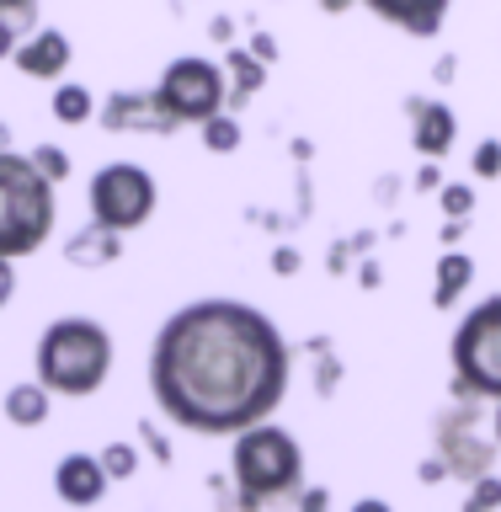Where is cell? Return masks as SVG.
Returning <instances> with one entry per match:
<instances>
[{"mask_svg":"<svg viewBox=\"0 0 501 512\" xmlns=\"http://www.w3.org/2000/svg\"><path fill=\"white\" fill-rule=\"evenodd\" d=\"M288 342L240 299H198L176 310L150 352L155 406L187 432H246L283 406Z\"/></svg>","mask_w":501,"mask_h":512,"instance_id":"cell-1","label":"cell"},{"mask_svg":"<svg viewBox=\"0 0 501 512\" xmlns=\"http://www.w3.org/2000/svg\"><path fill=\"white\" fill-rule=\"evenodd\" d=\"M112 368V336L86 315H59L38 336V384L48 395H96Z\"/></svg>","mask_w":501,"mask_h":512,"instance_id":"cell-2","label":"cell"},{"mask_svg":"<svg viewBox=\"0 0 501 512\" xmlns=\"http://www.w3.org/2000/svg\"><path fill=\"white\" fill-rule=\"evenodd\" d=\"M235 496L240 512H262L267 502H283V496H299L304 486V448L288 438L283 427L256 422L246 432H235Z\"/></svg>","mask_w":501,"mask_h":512,"instance_id":"cell-3","label":"cell"},{"mask_svg":"<svg viewBox=\"0 0 501 512\" xmlns=\"http://www.w3.org/2000/svg\"><path fill=\"white\" fill-rule=\"evenodd\" d=\"M54 235V182L27 155H0V256H27Z\"/></svg>","mask_w":501,"mask_h":512,"instance_id":"cell-4","label":"cell"},{"mask_svg":"<svg viewBox=\"0 0 501 512\" xmlns=\"http://www.w3.org/2000/svg\"><path fill=\"white\" fill-rule=\"evenodd\" d=\"M454 374L459 390L501 400V299H486L454 331Z\"/></svg>","mask_w":501,"mask_h":512,"instance_id":"cell-5","label":"cell"},{"mask_svg":"<svg viewBox=\"0 0 501 512\" xmlns=\"http://www.w3.org/2000/svg\"><path fill=\"white\" fill-rule=\"evenodd\" d=\"M155 96L176 123H203V118H214V112H224V102H230V80H224V64L187 54V59L166 64V75L155 80Z\"/></svg>","mask_w":501,"mask_h":512,"instance_id":"cell-6","label":"cell"},{"mask_svg":"<svg viewBox=\"0 0 501 512\" xmlns=\"http://www.w3.org/2000/svg\"><path fill=\"white\" fill-rule=\"evenodd\" d=\"M155 214V176L134 166V160H112L91 176V219L107 224V230H139L144 219Z\"/></svg>","mask_w":501,"mask_h":512,"instance_id":"cell-7","label":"cell"},{"mask_svg":"<svg viewBox=\"0 0 501 512\" xmlns=\"http://www.w3.org/2000/svg\"><path fill=\"white\" fill-rule=\"evenodd\" d=\"M438 454L448 464V475H459V480H480V475H491V459H496V448L475 432V411L470 406H454V411H443L438 416Z\"/></svg>","mask_w":501,"mask_h":512,"instance_id":"cell-8","label":"cell"},{"mask_svg":"<svg viewBox=\"0 0 501 512\" xmlns=\"http://www.w3.org/2000/svg\"><path fill=\"white\" fill-rule=\"evenodd\" d=\"M96 123L107 134H176V123L166 107H160L155 91H112L102 107H96Z\"/></svg>","mask_w":501,"mask_h":512,"instance_id":"cell-9","label":"cell"},{"mask_svg":"<svg viewBox=\"0 0 501 512\" xmlns=\"http://www.w3.org/2000/svg\"><path fill=\"white\" fill-rule=\"evenodd\" d=\"M11 64L27 80H59L64 70H70V38H64L59 27H38V32H27V38L16 43Z\"/></svg>","mask_w":501,"mask_h":512,"instance_id":"cell-10","label":"cell"},{"mask_svg":"<svg viewBox=\"0 0 501 512\" xmlns=\"http://www.w3.org/2000/svg\"><path fill=\"white\" fill-rule=\"evenodd\" d=\"M107 480L112 475L102 470V454H64L54 470V491L70 507H96L107 496Z\"/></svg>","mask_w":501,"mask_h":512,"instance_id":"cell-11","label":"cell"},{"mask_svg":"<svg viewBox=\"0 0 501 512\" xmlns=\"http://www.w3.org/2000/svg\"><path fill=\"white\" fill-rule=\"evenodd\" d=\"M363 6L384 22H395L400 32H411V38H438L454 0H363Z\"/></svg>","mask_w":501,"mask_h":512,"instance_id":"cell-12","label":"cell"},{"mask_svg":"<svg viewBox=\"0 0 501 512\" xmlns=\"http://www.w3.org/2000/svg\"><path fill=\"white\" fill-rule=\"evenodd\" d=\"M411 144L416 155L438 160L454 150V112H448L443 102H411Z\"/></svg>","mask_w":501,"mask_h":512,"instance_id":"cell-13","label":"cell"},{"mask_svg":"<svg viewBox=\"0 0 501 512\" xmlns=\"http://www.w3.org/2000/svg\"><path fill=\"white\" fill-rule=\"evenodd\" d=\"M118 251H123V235H118V230H107V224H96V219L70 240V246H64L70 267H107Z\"/></svg>","mask_w":501,"mask_h":512,"instance_id":"cell-14","label":"cell"},{"mask_svg":"<svg viewBox=\"0 0 501 512\" xmlns=\"http://www.w3.org/2000/svg\"><path fill=\"white\" fill-rule=\"evenodd\" d=\"M470 283H475V262H470V256H464V251H443L438 256V288H432V304H438V310H454Z\"/></svg>","mask_w":501,"mask_h":512,"instance_id":"cell-15","label":"cell"},{"mask_svg":"<svg viewBox=\"0 0 501 512\" xmlns=\"http://www.w3.org/2000/svg\"><path fill=\"white\" fill-rule=\"evenodd\" d=\"M224 80H230V102H251V96L267 86V64L256 59L251 48H230V59H224Z\"/></svg>","mask_w":501,"mask_h":512,"instance_id":"cell-16","label":"cell"},{"mask_svg":"<svg viewBox=\"0 0 501 512\" xmlns=\"http://www.w3.org/2000/svg\"><path fill=\"white\" fill-rule=\"evenodd\" d=\"M6 422L11 427H43L48 422V390L43 384H11L6 390Z\"/></svg>","mask_w":501,"mask_h":512,"instance_id":"cell-17","label":"cell"},{"mask_svg":"<svg viewBox=\"0 0 501 512\" xmlns=\"http://www.w3.org/2000/svg\"><path fill=\"white\" fill-rule=\"evenodd\" d=\"M203 150H208V155H235V150H240V123L230 118V112L203 118Z\"/></svg>","mask_w":501,"mask_h":512,"instance_id":"cell-18","label":"cell"},{"mask_svg":"<svg viewBox=\"0 0 501 512\" xmlns=\"http://www.w3.org/2000/svg\"><path fill=\"white\" fill-rule=\"evenodd\" d=\"M91 112H96V96H91L86 86H59V91H54V118H59V123L75 128V123H86Z\"/></svg>","mask_w":501,"mask_h":512,"instance_id":"cell-19","label":"cell"},{"mask_svg":"<svg viewBox=\"0 0 501 512\" xmlns=\"http://www.w3.org/2000/svg\"><path fill=\"white\" fill-rule=\"evenodd\" d=\"M0 22H6L16 38L38 32V0H0Z\"/></svg>","mask_w":501,"mask_h":512,"instance_id":"cell-20","label":"cell"},{"mask_svg":"<svg viewBox=\"0 0 501 512\" xmlns=\"http://www.w3.org/2000/svg\"><path fill=\"white\" fill-rule=\"evenodd\" d=\"M501 507V475H480L470 480V496H464L459 512H496Z\"/></svg>","mask_w":501,"mask_h":512,"instance_id":"cell-21","label":"cell"},{"mask_svg":"<svg viewBox=\"0 0 501 512\" xmlns=\"http://www.w3.org/2000/svg\"><path fill=\"white\" fill-rule=\"evenodd\" d=\"M102 470H107L112 480H128V475L139 470V448H134V443H107V448H102Z\"/></svg>","mask_w":501,"mask_h":512,"instance_id":"cell-22","label":"cell"},{"mask_svg":"<svg viewBox=\"0 0 501 512\" xmlns=\"http://www.w3.org/2000/svg\"><path fill=\"white\" fill-rule=\"evenodd\" d=\"M27 160H32V166H38V171H43V176H48V182H54V187L64 182V176H70V155H64L59 144H38V150H32Z\"/></svg>","mask_w":501,"mask_h":512,"instance_id":"cell-23","label":"cell"},{"mask_svg":"<svg viewBox=\"0 0 501 512\" xmlns=\"http://www.w3.org/2000/svg\"><path fill=\"white\" fill-rule=\"evenodd\" d=\"M470 208H475V192L470 187H459V182L443 187V214L448 219H470Z\"/></svg>","mask_w":501,"mask_h":512,"instance_id":"cell-24","label":"cell"},{"mask_svg":"<svg viewBox=\"0 0 501 512\" xmlns=\"http://www.w3.org/2000/svg\"><path fill=\"white\" fill-rule=\"evenodd\" d=\"M475 176H501V139H480V150H475Z\"/></svg>","mask_w":501,"mask_h":512,"instance_id":"cell-25","label":"cell"},{"mask_svg":"<svg viewBox=\"0 0 501 512\" xmlns=\"http://www.w3.org/2000/svg\"><path fill=\"white\" fill-rule=\"evenodd\" d=\"M299 512H331L326 486H299Z\"/></svg>","mask_w":501,"mask_h":512,"instance_id":"cell-26","label":"cell"},{"mask_svg":"<svg viewBox=\"0 0 501 512\" xmlns=\"http://www.w3.org/2000/svg\"><path fill=\"white\" fill-rule=\"evenodd\" d=\"M11 294H16V267H11V256H0V310L11 304Z\"/></svg>","mask_w":501,"mask_h":512,"instance_id":"cell-27","label":"cell"},{"mask_svg":"<svg viewBox=\"0 0 501 512\" xmlns=\"http://www.w3.org/2000/svg\"><path fill=\"white\" fill-rule=\"evenodd\" d=\"M251 54L262 59V64H272V59H278V43H272V32H256V38H251Z\"/></svg>","mask_w":501,"mask_h":512,"instance_id":"cell-28","label":"cell"},{"mask_svg":"<svg viewBox=\"0 0 501 512\" xmlns=\"http://www.w3.org/2000/svg\"><path fill=\"white\" fill-rule=\"evenodd\" d=\"M144 443H150V454H155L160 464H166V459H171V443H166V438H160V432H155V427H144Z\"/></svg>","mask_w":501,"mask_h":512,"instance_id":"cell-29","label":"cell"},{"mask_svg":"<svg viewBox=\"0 0 501 512\" xmlns=\"http://www.w3.org/2000/svg\"><path fill=\"white\" fill-rule=\"evenodd\" d=\"M272 272H278V278H288V272H299V256H294V251L283 246L278 256H272Z\"/></svg>","mask_w":501,"mask_h":512,"instance_id":"cell-30","label":"cell"},{"mask_svg":"<svg viewBox=\"0 0 501 512\" xmlns=\"http://www.w3.org/2000/svg\"><path fill=\"white\" fill-rule=\"evenodd\" d=\"M416 187H422V192H438V187H443L438 166H422V171H416Z\"/></svg>","mask_w":501,"mask_h":512,"instance_id":"cell-31","label":"cell"},{"mask_svg":"<svg viewBox=\"0 0 501 512\" xmlns=\"http://www.w3.org/2000/svg\"><path fill=\"white\" fill-rule=\"evenodd\" d=\"M448 475V464H443V454H432V459H422V480H443Z\"/></svg>","mask_w":501,"mask_h":512,"instance_id":"cell-32","label":"cell"},{"mask_svg":"<svg viewBox=\"0 0 501 512\" xmlns=\"http://www.w3.org/2000/svg\"><path fill=\"white\" fill-rule=\"evenodd\" d=\"M16 43H22V38H16V32L0 22V59H11V54H16Z\"/></svg>","mask_w":501,"mask_h":512,"instance_id":"cell-33","label":"cell"},{"mask_svg":"<svg viewBox=\"0 0 501 512\" xmlns=\"http://www.w3.org/2000/svg\"><path fill=\"white\" fill-rule=\"evenodd\" d=\"M352 512H395V507H390V502H379V496H363V502L352 507Z\"/></svg>","mask_w":501,"mask_h":512,"instance_id":"cell-34","label":"cell"},{"mask_svg":"<svg viewBox=\"0 0 501 512\" xmlns=\"http://www.w3.org/2000/svg\"><path fill=\"white\" fill-rule=\"evenodd\" d=\"M230 32H235V22H230V16H214V38L224 43V38H230Z\"/></svg>","mask_w":501,"mask_h":512,"instance_id":"cell-35","label":"cell"},{"mask_svg":"<svg viewBox=\"0 0 501 512\" xmlns=\"http://www.w3.org/2000/svg\"><path fill=\"white\" fill-rule=\"evenodd\" d=\"M347 6H358V0H320V11H331V16H336V11H347Z\"/></svg>","mask_w":501,"mask_h":512,"instance_id":"cell-36","label":"cell"},{"mask_svg":"<svg viewBox=\"0 0 501 512\" xmlns=\"http://www.w3.org/2000/svg\"><path fill=\"white\" fill-rule=\"evenodd\" d=\"M6 150H11V128L0 123V155H6Z\"/></svg>","mask_w":501,"mask_h":512,"instance_id":"cell-37","label":"cell"},{"mask_svg":"<svg viewBox=\"0 0 501 512\" xmlns=\"http://www.w3.org/2000/svg\"><path fill=\"white\" fill-rule=\"evenodd\" d=\"M496 443H501V400H496Z\"/></svg>","mask_w":501,"mask_h":512,"instance_id":"cell-38","label":"cell"}]
</instances>
